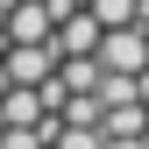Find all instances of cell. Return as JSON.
Wrapping results in <instances>:
<instances>
[]
</instances>
